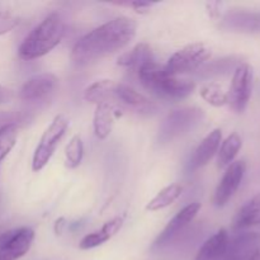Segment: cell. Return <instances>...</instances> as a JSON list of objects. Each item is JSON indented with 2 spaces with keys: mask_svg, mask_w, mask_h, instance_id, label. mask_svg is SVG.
I'll list each match as a JSON object with an SVG mask.
<instances>
[{
  "mask_svg": "<svg viewBox=\"0 0 260 260\" xmlns=\"http://www.w3.org/2000/svg\"><path fill=\"white\" fill-rule=\"evenodd\" d=\"M137 32L136 20L117 17L94 28L80 38L71 50L70 58L76 66H88L126 47Z\"/></svg>",
  "mask_w": 260,
  "mask_h": 260,
  "instance_id": "6da1fadb",
  "label": "cell"
},
{
  "mask_svg": "<svg viewBox=\"0 0 260 260\" xmlns=\"http://www.w3.org/2000/svg\"><path fill=\"white\" fill-rule=\"evenodd\" d=\"M137 74L145 89L167 101H182L189 96L196 89L194 81L169 75L164 66L155 61L142 65Z\"/></svg>",
  "mask_w": 260,
  "mask_h": 260,
  "instance_id": "7a4b0ae2",
  "label": "cell"
},
{
  "mask_svg": "<svg viewBox=\"0 0 260 260\" xmlns=\"http://www.w3.org/2000/svg\"><path fill=\"white\" fill-rule=\"evenodd\" d=\"M65 32L66 24L62 17L58 13H51L23 40L18 55L22 60L42 57L62 41Z\"/></svg>",
  "mask_w": 260,
  "mask_h": 260,
  "instance_id": "3957f363",
  "label": "cell"
},
{
  "mask_svg": "<svg viewBox=\"0 0 260 260\" xmlns=\"http://www.w3.org/2000/svg\"><path fill=\"white\" fill-rule=\"evenodd\" d=\"M205 118V111L197 107H183L170 112L159 128V141L169 142L198 126Z\"/></svg>",
  "mask_w": 260,
  "mask_h": 260,
  "instance_id": "277c9868",
  "label": "cell"
},
{
  "mask_svg": "<svg viewBox=\"0 0 260 260\" xmlns=\"http://www.w3.org/2000/svg\"><path fill=\"white\" fill-rule=\"evenodd\" d=\"M210 57L211 50L205 43H190L173 53L164 68L169 75H184L202 68Z\"/></svg>",
  "mask_w": 260,
  "mask_h": 260,
  "instance_id": "5b68a950",
  "label": "cell"
},
{
  "mask_svg": "<svg viewBox=\"0 0 260 260\" xmlns=\"http://www.w3.org/2000/svg\"><path fill=\"white\" fill-rule=\"evenodd\" d=\"M69 127V119L65 114H57L51 122L50 126L45 129L43 135L41 136L40 142L35 150L32 159V170L33 172H41L48 161L51 160L52 155L55 154L61 139L65 135Z\"/></svg>",
  "mask_w": 260,
  "mask_h": 260,
  "instance_id": "8992f818",
  "label": "cell"
},
{
  "mask_svg": "<svg viewBox=\"0 0 260 260\" xmlns=\"http://www.w3.org/2000/svg\"><path fill=\"white\" fill-rule=\"evenodd\" d=\"M253 68L246 62H241L234 71L228 95L229 104L236 113H243L248 107L253 91Z\"/></svg>",
  "mask_w": 260,
  "mask_h": 260,
  "instance_id": "52a82bcc",
  "label": "cell"
},
{
  "mask_svg": "<svg viewBox=\"0 0 260 260\" xmlns=\"http://www.w3.org/2000/svg\"><path fill=\"white\" fill-rule=\"evenodd\" d=\"M35 240L30 228H19L0 235V260H18L29 251Z\"/></svg>",
  "mask_w": 260,
  "mask_h": 260,
  "instance_id": "ba28073f",
  "label": "cell"
},
{
  "mask_svg": "<svg viewBox=\"0 0 260 260\" xmlns=\"http://www.w3.org/2000/svg\"><path fill=\"white\" fill-rule=\"evenodd\" d=\"M246 164L244 160H236L233 164L229 165L222 179L220 180L217 188H216L213 201L217 207H223L238 192L239 187L243 182Z\"/></svg>",
  "mask_w": 260,
  "mask_h": 260,
  "instance_id": "9c48e42d",
  "label": "cell"
},
{
  "mask_svg": "<svg viewBox=\"0 0 260 260\" xmlns=\"http://www.w3.org/2000/svg\"><path fill=\"white\" fill-rule=\"evenodd\" d=\"M201 203L200 202H193L185 206L184 208L179 211L172 220L168 222L165 226L164 230L159 234L156 240L154 241V248H162V246L168 245L173 239L177 238L190 222L196 218L201 210Z\"/></svg>",
  "mask_w": 260,
  "mask_h": 260,
  "instance_id": "30bf717a",
  "label": "cell"
},
{
  "mask_svg": "<svg viewBox=\"0 0 260 260\" xmlns=\"http://www.w3.org/2000/svg\"><path fill=\"white\" fill-rule=\"evenodd\" d=\"M58 88V78L51 73L37 74L28 79L19 90V98L25 102H37L47 98Z\"/></svg>",
  "mask_w": 260,
  "mask_h": 260,
  "instance_id": "8fae6325",
  "label": "cell"
},
{
  "mask_svg": "<svg viewBox=\"0 0 260 260\" xmlns=\"http://www.w3.org/2000/svg\"><path fill=\"white\" fill-rule=\"evenodd\" d=\"M114 98L118 99L124 107L131 109L132 112L141 114V116H154L159 111V107L156 103L150 101L144 94L139 93L126 84H117Z\"/></svg>",
  "mask_w": 260,
  "mask_h": 260,
  "instance_id": "7c38bea8",
  "label": "cell"
},
{
  "mask_svg": "<svg viewBox=\"0 0 260 260\" xmlns=\"http://www.w3.org/2000/svg\"><path fill=\"white\" fill-rule=\"evenodd\" d=\"M221 142H222V131L220 128H216L210 132L193 152L189 164H188V169L190 172H194V170L207 165L212 160V157L217 154Z\"/></svg>",
  "mask_w": 260,
  "mask_h": 260,
  "instance_id": "4fadbf2b",
  "label": "cell"
},
{
  "mask_svg": "<svg viewBox=\"0 0 260 260\" xmlns=\"http://www.w3.org/2000/svg\"><path fill=\"white\" fill-rule=\"evenodd\" d=\"M260 248L259 233L238 234L231 241L223 260H249Z\"/></svg>",
  "mask_w": 260,
  "mask_h": 260,
  "instance_id": "5bb4252c",
  "label": "cell"
},
{
  "mask_svg": "<svg viewBox=\"0 0 260 260\" xmlns=\"http://www.w3.org/2000/svg\"><path fill=\"white\" fill-rule=\"evenodd\" d=\"M124 217L126 216H116L112 220L107 221L99 230L94 231V233L88 234L84 236L79 243V248L81 250H89V249H94L96 246L103 245L108 240H111L117 233L122 229L124 223Z\"/></svg>",
  "mask_w": 260,
  "mask_h": 260,
  "instance_id": "9a60e30c",
  "label": "cell"
},
{
  "mask_svg": "<svg viewBox=\"0 0 260 260\" xmlns=\"http://www.w3.org/2000/svg\"><path fill=\"white\" fill-rule=\"evenodd\" d=\"M229 233L226 229H220L216 234L203 243L194 260H223L229 248Z\"/></svg>",
  "mask_w": 260,
  "mask_h": 260,
  "instance_id": "2e32d148",
  "label": "cell"
},
{
  "mask_svg": "<svg viewBox=\"0 0 260 260\" xmlns=\"http://www.w3.org/2000/svg\"><path fill=\"white\" fill-rule=\"evenodd\" d=\"M222 27L235 32H259L260 13L233 12L225 17Z\"/></svg>",
  "mask_w": 260,
  "mask_h": 260,
  "instance_id": "e0dca14e",
  "label": "cell"
},
{
  "mask_svg": "<svg viewBox=\"0 0 260 260\" xmlns=\"http://www.w3.org/2000/svg\"><path fill=\"white\" fill-rule=\"evenodd\" d=\"M116 116L114 108L111 103H102L95 106L93 118L94 134L99 140H106L113 129Z\"/></svg>",
  "mask_w": 260,
  "mask_h": 260,
  "instance_id": "ac0fdd59",
  "label": "cell"
},
{
  "mask_svg": "<svg viewBox=\"0 0 260 260\" xmlns=\"http://www.w3.org/2000/svg\"><path fill=\"white\" fill-rule=\"evenodd\" d=\"M260 223V193L249 200L238 213L233 221L234 230H244Z\"/></svg>",
  "mask_w": 260,
  "mask_h": 260,
  "instance_id": "d6986e66",
  "label": "cell"
},
{
  "mask_svg": "<svg viewBox=\"0 0 260 260\" xmlns=\"http://www.w3.org/2000/svg\"><path fill=\"white\" fill-rule=\"evenodd\" d=\"M154 61V55H152V50L147 43L141 42L139 45L135 46L129 51L124 52L123 55L119 56L118 63L122 68L131 69V70L139 71V69L146 62Z\"/></svg>",
  "mask_w": 260,
  "mask_h": 260,
  "instance_id": "ffe728a7",
  "label": "cell"
},
{
  "mask_svg": "<svg viewBox=\"0 0 260 260\" xmlns=\"http://www.w3.org/2000/svg\"><path fill=\"white\" fill-rule=\"evenodd\" d=\"M117 84L114 80H109V79H103V80H98L89 85L84 91V99L91 104L102 103H109V101L114 99L116 95Z\"/></svg>",
  "mask_w": 260,
  "mask_h": 260,
  "instance_id": "44dd1931",
  "label": "cell"
},
{
  "mask_svg": "<svg viewBox=\"0 0 260 260\" xmlns=\"http://www.w3.org/2000/svg\"><path fill=\"white\" fill-rule=\"evenodd\" d=\"M243 146V140L238 132H233L229 135L220 145V149L217 151V167L220 169L229 167L234 162L235 157L238 156Z\"/></svg>",
  "mask_w": 260,
  "mask_h": 260,
  "instance_id": "7402d4cb",
  "label": "cell"
},
{
  "mask_svg": "<svg viewBox=\"0 0 260 260\" xmlns=\"http://www.w3.org/2000/svg\"><path fill=\"white\" fill-rule=\"evenodd\" d=\"M182 192V185L178 184V183H173V184L162 188V189L160 190L149 203H147L146 210L155 212V211H160L162 210V208L169 207L170 205H173V203L180 197Z\"/></svg>",
  "mask_w": 260,
  "mask_h": 260,
  "instance_id": "603a6c76",
  "label": "cell"
},
{
  "mask_svg": "<svg viewBox=\"0 0 260 260\" xmlns=\"http://www.w3.org/2000/svg\"><path fill=\"white\" fill-rule=\"evenodd\" d=\"M240 61L236 57H225L218 58V60L211 61L210 63H206L203 66L202 71H200V76L203 78H211V76L225 75L231 70L235 71V69L240 65Z\"/></svg>",
  "mask_w": 260,
  "mask_h": 260,
  "instance_id": "cb8c5ba5",
  "label": "cell"
},
{
  "mask_svg": "<svg viewBox=\"0 0 260 260\" xmlns=\"http://www.w3.org/2000/svg\"><path fill=\"white\" fill-rule=\"evenodd\" d=\"M200 94L208 104L213 107H223L229 104L228 91L217 83H206L201 86Z\"/></svg>",
  "mask_w": 260,
  "mask_h": 260,
  "instance_id": "d4e9b609",
  "label": "cell"
},
{
  "mask_svg": "<svg viewBox=\"0 0 260 260\" xmlns=\"http://www.w3.org/2000/svg\"><path fill=\"white\" fill-rule=\"evenodd\" d=\"M19 124L9 123L0 128V164L17 144Z\"/></svg>",
  "mask_w": 260,
  "mask_h": 260,
  "instance_id": "484cf974",
  "label": "cell"
},
{
  "mask_svg": "<svg viewBox=\"0 0 260 260\" xmlns=\"http://www.w3.org/2000/svg\"><path fill=\"white\" fill-rule=\"evenodd\" d=\"M84 156V144L79 135L70 139L65 147V162L69 169H75L81 164Z\"/></svg>",
  "mask_w": 260,
  "mask_h": 260,
  "instance_id": "4316f807",
  "label": "cell"
},
{
  "mask_svg": "<svg viewBox=\"0 0 260 260\" xmlns=\"http://www.w3.org/2000/svg\"><path fill=\"white\" fill-rule=\"evenodd\" d=\"M19 18L10 12L0 10V36L7 35L19 24Z\"/></svg>",
  "mask_w": 260,
  "mask_h": 260,
  "instance_id": "83f0119b",
  "label": "cell"
},
{
  "mask_svg": "<svg viewBox=\"0 0 260 260\" xmlns=\"http://www.w3.org/2000/svg\"><path fill=\"white\" fill-rule=\"evenodd\" d=\"M27 114H23L20 112H5V111H0V128L4 127L5 124L9 123H17L19 124L20 122H25L27 121Z\"/></svg>",
  "mask_w": 260,
  "mask_h": 260,
  "instance_id": "f1b7e54d",
  "label": "cell"
},
{
  "mask_svg": "<svg viewBox=\"0 0 260 260\" xmlns=\"http://www.w3.org/2000/svg\"><path fill=\"white\" fill-rule=\"evenodd\" d=\"M114 5H121V7H128L135 9L136 12H144L149 9L152 5H155L154 2H146V0H129V2H116Z\"/></svg>",
  "mask_w": 260,
  "mask_h": 260,
  "instance_id": "f546056e",
  "label": "cell"
},
{
  "mask_svg": "<svg viewBox=\"0 0 260 260\" xmlns=\"http://www.w3.org/2000/svg\"><path fill=\"white\" fill-rule=\"evenodd\" d=\"M14 99V91L4 85H0V104L9 103Z\"/></svg>",
  "mask_w": 260,
  "mask_h": 260,
  "instance_id": "4dcf8cb0",
  "label": "cell"
},
{
  "mask_svg": "<svg viewBox=\"0 0 260 260\" xmlns=\"http://www.w3.org/2000/svg\"><path fill=\"white\" fill-rule=\"evenodd\" d=\"M65 228H66V220L63 217H60L55 221L53 231H55L56 235H61V234L63 233V230H65Z\"/></svg>",
  "mask_w": 260,
  "mask_h": 260,
  "instance_id": "1f68e13d",
  "label": "cell"
},
{
  "mask_svg": "<svg viewBox=\"0 0 260 260\" xmlns=\"http://www.w3.org/2000/svg\"><path fill=\"white\" fill-rule=\"evenodd\" d=\"M220 7H221V3H207V9H208V12H210L211 17L212 18L218 17V14H220V10H218V8Z\"/></svg>",
  "mask_w": 260,
  "mask_h": 260,
  "instance_id": "d6a6232c",
  "label": "cell"
},
{
  "mask_svg": "<svg viewBox=\"0 0 260 260\" xmlns=\"http://www.w3.org/2000/svg\"><path fill=\"white\" fill-rule=\"evenodd\" d=\"M249 260H260V248L253 254V255L250 256V259Z\"/></svg>",
  "mask_w": 260,
  "mask_h": 260,
  "instance_id": "836d02e7",
  "label": "cell"
}]
</instances>
